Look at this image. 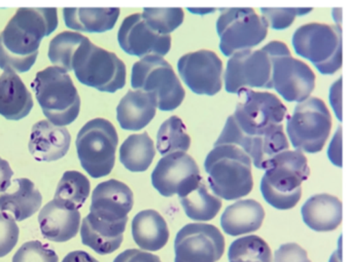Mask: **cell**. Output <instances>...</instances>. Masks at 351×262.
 I'll return each mask as SVG.
<instances>
[{
  "instance_id": "cell-38",
  "label": "cell",
  "mask_w": 351,
  "mask_h": 262,
  "mask_svg": "<svg viewBox=\"0 0 351 262\" xmlns=\"http://www.w3.org/2000/svg\"><path fill=\"white\" fill-rule=\"evenodd\" d=\"M20 229L15 219L7 213H0V258L7 256L17 245Z\"/></svg>"
},
{
  "instance_id": "cell-46",
  "label": "cell",
  "mask_w": 351,
  "mask_h": 262,
  "mask_svg": "<svg viewBox=\"0 0 351 262\" xmlns=\"http://www.w3.org/2000/svg\"><path fill=\"white\" fill-rule=\"evenodd\" d=\"M189 11L191 13L196 14V15H207L209 13H213V12L217 11L215 9H189Z\"/></svg>"
},
{
  "instance_id": "cell-3",
  "label": "cell",
  "mask_w": 351,
  "mask_h": 262,
  "mask_svg": "<svg viewBox=\"0 0 351 262\" xmlns=\"http://www.w3.org/2000/svg\"><path fill=\"white\" fill-rule=\"evenodd\" d=\"M252 163L250 157L236 145L213 147L204 163L213 194L227 200L248 196L254 187Z\"/></svg>"
},
{
  "instance_id": "cell-14",
  "label": "cell",
  "mask_w": 351,
  "mask_h": 262,
  "mask_svg": "<svg viewBox=\"0 0 351 262\" xmlns=\"http://www.w3.org/2000/svg\"><path fill=\"white\" fill-rule=\"evenodd\" d=\"M174 262H217L225 252V239L215 225H184L174 241Z\"/></svg>"
},
{
  "instance_id": "cell-37",
  "label": "cell",
  "mask_w": 351,
  "mask_h": 262,
  "mask_svg": "<svg viewBox=\"0 0 351 262\" xmlns=\"http://www.w3.org/2000/svg\"><path fill=\"white\" fill-rule=\"evenodd\" d=\"M58 255L40 241H27L16 252L13 262H58Z\"/></svg>"
},
{
  "instance_id": "cell-22",
  "label": "cell",
  "mask_w": 351,
  "mask_h": 262,
  "mask_svg": "<svg viewBox=\"0 0 351 262\" xmlns=\"http://www.w3.org/2000/svg\"><path fill=\"white\" fill-rule=\"evenodd\" d=\"M127 222L110 223L88 214L81 226L82 243L100 255L112 253L122 245Z\"/></svg>"
},
{
  "instance_id": "cell-20",
  "label": "cell",
  "mask_w": 351,
  "mask_h": 262,
  "mask_svg": "<svg viewBox=\"0 0 351 262\" xmlns=\"http://www.w3.org/2000/svg\"><path fill=\"white\" fill-rule=\"evenodd\" d=\"M40 231L45 239L64 243L73 239L81 228V213L53 200L38 215Z\"/></svg>"
},
{
  "instance_id": "cell-4",
  "label": "cell",
  "mask_w": 351,
  "mask_h": 262,
  "mask_svg": "<svg viewBox=\"0 0 351 262\" xmlns=\"http://www.w3.org/2000/svg\"><path fill=\"white\" fill-rule=\"evenodd\" d=\"M309 175L303 153L283 151L273 157L265 170L260 185L263 198L277 210H289L301 200L302 183Z\"/></svg>"
},
{
  "instance_id": "cell-28",
  "label": "cell",
  "mask_w": 351,
  "mask_h": 262,
  "mask_svg": "<svg viewBox=\"0 0 351 262\" xmlns=\"http://www.w3.org/2000/svg\"><path fill=\"white\" fill-rule=\"evenodd\" d=\"M120 9H63V19L69 29L87 34H104L114 29Z\"/></svg>"
},
{
  "instance_id": "cell-17",
  "label": "cell",
  "mask_w": 351,
  "mask_h": 262,
  "mask_svg": "<svg viewBox=\"0 0 351 262\" xmlns=\"http://www.w3.org/2000/svg\"><path fill=\"white\" fill-rule=\"evenodd\" d=\"M118 42L126 54L141 59L149 55L164 57L171 49V36L156 34L145 23L141 14H133L123 21Z\"/></svg>"
},
{
  "instance_id": "cell-41",
  "label": "cell",
  "mask_w": 351,
  "mask_h": 262,
  "mask_svg": "<svg viewBox=\"0 0 351 262\" xmlns=\"http://www.w3.org/2000/svg\"><path fill=\"white\" fill-rule=\"evenodd\" d=\"M342 135H341V128L339 127L337 130L336 134L332 137V142H330V147H328V157L330 161H332V165L337 167H342Z\"/></svg>"
},
{
  "instance_id": "cell-31",
  "label": "cell",
  "mask_w": 351,
  "mask_h": 262,
  "mask_svg": "<svg viewBox=\"0 0 351 262\" xmlns=\"http://www.w3.org/2000/svg\"><path fill=\"white\" fill-rule=\"evenodd\" d=\"M90 181L84 174L67 171L63 174L55 192L54 200L64 206L79 210L90 196Z\"/></svg>"
},
{
  "instance_id": "cell-25",
  "label": "cell",
  "mask_w": 351,
  "mask_h": 262,
  "mask_svg": "<svg viewBox=\"0 0 351 262\" xmlns=\"http://www.w3.org/2000/svg\"><path fill=\"white\" fill-rule=\"evenodd\" d=\"M265 210L254 200H237L226 208L221 217V226L231 237L252 233L262 226Z\"/></svg>"
},
{
  "instance_id": "cell-7",
  "label": "cell",
  "mask_w": 351,
  "mask_h": 262,
  "mask_svg": "<svg viewBox=\"0 0 351 262\" xmlns=\"http://www.w3.org/2000/svg\"><path fill=\"white\" fill-rule=\"evenodd\" d=\"M293 50L307 59L324 75H332L342 67V36L340 26L309 23L295 30Z\"/></svg>"
},
{
  "instance_id": "cell-10",
  "label": "cell",
  "mask_w": 351,
  "mask_h": 262,
  "mask_svg": "<svg viewBox=\"0 0 351 262\" xmlns=\"http://www.w3.org/2000/svg\"><path fill=\"white\" fill-rule=\"evenodd\" d=\"M332 129V118L322 100L309 97L298 103L287 118V133L295 150L317 153L322 150Z\"/></svg>"
},
{
  "instance_id": "cell-21",
  "label": "cell",
  "mask_w": 351,
  "mask_h": 262,
  "mask_svg": "<svg viewBox=\"0 0 351 262\" xmlns=\"http://www.w3.org/2000/svg\"><path fill=\"white\" fill-rule=\"evenodd\" d=\"M157 106L154 94L129 91L117 107V120L123 130H143L155 118Z\"/></svg>"
},
{
  "instance_id": "cell-32",
  "label": "cell",
  "mask_w": 351,
  "mask_h": 262,
  "mask_svg": "<svg viewBox=\"0 0 351 262\" xmlns=\"http://www.w3.org/2000/svg\"><path fill=\"white\" fill-rule=\"evenodd\" d=\"M191 138L184 122L178 116H171L160 127L157 135V149L162 155L186 153L190 149Z\"/></svg>"
},
{
  "instance_id": "cell-33",
  "label": "cell",
  "mask_w": 351,
  "mask_h": 262,
  "mask_svg": "<svg viewBox=\"0 0 351 262\" xmlns=\"http://www.w3.org/2000/svg\"><path fill=\"white\" fill-rule=\"evenodd\" d=\"M87 40L88 38L77 32H62L51 40L49 59L55 66L64 69L67 73H71L75 53Z\"/></svg>"
},
{
  "instance_id": "cell-1",
  "label": "cell",
  "mask_w": 351,
  "mask_h": 262,
  "mask_svg": "<svg viewBox=\"0 0 351 262\" xmlns=\"http://www.w3.org/2000/svg\"><path fill=\"white\" fill-rule=\"evenodd\" d=\"M237 95L235 112L228 118L215 146L236 145L256 169L266 170L273 157L289 148L282 125L287 107L274 94L242 89Z\"/></svg>"
},
{
  "instance_id": "cell-29",
  "label": "cell",
  "mask_w": 351,
  "mask_h": 262,
  "mask_svg": "<svg viewBox=\"0 0 351 262\" xmlns=\"http://www.w3.org/2000/svg\"><path fill=\"white\" fill-rule=\"evenodd\" d=\"M155 155V144L147 132L131 135L120 148L121 163L127 170L134 173L147 171Z\"/></svg>"
},
{
  "instance_id": "cell-27",
  "label": "cell",
  "mask_w": 351,
  "mask_h": 262,
  "mask_svg": "<svg viewBox=\"0 0 351 262\" xmlns=\"http://www.w3.org/2000/svg\"><path fill=\"white\" fill-rule=\"evenodd\" d=\"M16 190L0 196V212L13 215L17 221H23L36 214L42 206L43 196L32 180H14Z\"/></svg>"
},
{
  "instance_id": "cell-16",
  "label": "cell",
  "mask_w": 351,
  "mask_h": 262,
  "mask_svg": "<svg viewBox=\"0 0 351 262\" xmlns=\"http://www.w3.org/2000/svg\"><path fill=\"white\" fill-rule=\"evenodd\" d=\"M178 69L186 87L197 95L215 96L221 90L223 63L215 52L201 50L184 55Z\"/></svg>"
},
{
  "instance_id": "cell-24",
  "label": "cell",
  "mask_w": 351,
  "mask_h": 262,
  "mask_svg": "<svg viewBox=\"0 0 351 262\" xmlns=\"http://www.w3.org/2000/svg\"><path fill=\"white\" fill-rule=\"evenodd\" d=\"M34 108L32 95L15 73L0 77V116L9 120L26 118Z\"/></svg>"
},
{
  "instance_id": "cell-9",
  "label": "cell",
  "mask_w": 351,
  "mask_h": 262,
  "mask_svg": "<svg viewBox=\"0 0 351 262\" xmlns=\"http://www.w3.org/2000/svg\"><path fill=\"white\" fill-rule=\"evenodd\" d=\"M131 87L156 96L158 109L172 112L180 107L186 92L171 65L163 57L149 55L132 67Z\"/></svg>"
},
{
  "instance_id": "cell-35",
  "label": "cell",
  "mask_w": 351,
  "mask_h": 262,
  "mask_svg": "<svg viewBox=\"0 0 351 262\" xmlns=\"http://www.w3.org/2000/svg\"><path fill=\"white\" fill-rule=\"evenodd\" d=\"M143 20L149 28L160 36H167L178 29L184 19L182 9H143Z\"/></svg>"
},
{
  "instance_id": "cell-15",
  "label": "cell",
  "mask_w": 351,
  "mask_h": 262,
  "mask_svg": "<svg viewBox=\"0 0 351 262\" xmlns=\"http://www.w3.org/2000/svg\"><path fill=\"white\" fill-rule=\"evenodd\" d=\"M202 180L196 161L186 153L164 155L152 173V184L165 198H182Z\"/></svg>"
},
{
  "instance_id": "cell-13",
  "label": "cell",
  "mask_w": 351,
  "mask_h": 262,
  "mask_svg": "<svg viewBox=\"0 0 351 262\" xmlns=\"http://www.w3.org/2000/svg\"><path fill=\"white\" fill-rule=\"evenodd\" d=\"M272 59L269 44L261 50H247L230 57L226 68L225 88L230 94L242 89H272Z\"/></svg>"
},
{
  "instance_id": "cell-43",
  "label": "cell",
  "mask_w": 351,
  "mask_h": 262,
  "mask_svg": "<svg viewBox=\"0 0 351 262\" xmlns=\"http://www.w3.org/2000/svg\"><path fill=\"white\" fill-rule=\"evenodd\" d=\"M341 83H342V79H339L334 85L330 88V104H332V109L335 110V114H336L337 118L338 120H342L341 118Z\"/></svg>"
},
{
  "instance_id": "cell-12",
  "label": "cell",
  "mask_w": 351,
  "mask_h": 262,
  "mask_svg": "<svg viewBox=\"0 0 351 262\" xmlns=\"http://www.w3.org/2000/svg\"><path fill=\"white\" fill-rule=\"evenodd\" d=\"M272 59V89L285 101H305L315 88V75L306 63L291 56L287 44L269 42Z\"/></svg>"
},
{
  "instance_id": "cell-23",
  "label": "cell",
  "mask_w": 351,
  "mask_h": 262,
  "mask_svg": "<svg viewBox=\"0 0 351 262\" xmlns=\"http://www.w3.org/2000/svg\"><path fill=\"white\" fill-rule=\"evenodd\" d=\"M301 214L304 223L312 231H335L342 222V202L330 194H315L302 206Z\"/></svg>"
},
{
  "instance_id": "cell-8",
  "label": "cell",
  "mask_w": 351,
  "mask_h": 262,
  "mask_svg": "<svg viewBox=\"0 0 351 262\" xmlns=\"http://www.w3.org/2000/svg\"><path fill=\"white\" fill-rule=\"evenodd\" d=\"M118 144V133L112 122L104 118L90 120L80 130L75 141L82 167L95 179L110 175Z\"/></svg>"
},
{
  "instance_id": "cell-45",
  "label": "cell",
  "mask_w": 351,
  "mask_h": 262,
  "mask_svg": "<svg viewBox=\"0 0 351 262\" xmlns=\"http://www.w3.org/2000/svg\"><path fill=\"white\" fill-rule=\"evenodd\" d=\"M340 241L341 239H339L338 250L332 254L328 262H342V250H341Z\"/></svg>"
},
{
  "instance_id": "cell-40",
  "label": "cell",
  "mask_w": 351,
  "mask_h": 262,
  "mask_svg": "<svg viewBox=\"0 0 351 262\" xmlns=\"http://www.w3.org/2000/svg\"><path fill=\"white\" fill-rule=\"evenodd\" d=\"M114 262H162L159 256L147 251L128 249L114 258Z\"/></svg>"
},
{
  "instance_id": "cell-36",
  "label": "cell",
  "mask_w": 351,
  "mask_h": 262,
  "mask_svg": "<svg viewBox=\"0 0 351 262\" xmlns=\"http://www.w3.org/2000/svg\"><path fill=\"white\" fill-rule=\"evenodd\" d=\"M312 9H305V8H277V9H261L262 18L266 22L267 26L271 29L285 30L287 29L295 21V18L306 16L311 13Z\"/></svg>"
},
{
  "instance_id": "cell-26",
  "label": "cell",
  "mask_w": 351,
  "mask_h": 262,
  "mask_svg": "<svg viewBox=\"0 0 351 262\" xmlns=\"http://www.w3.org/2000/svg\"><path fill=\"white\" fill-rule=\"evenodd\" d=\"M132 237L143 251H159L169 239V228L162 215L156 210H143L132 220Z\"/></svg>"
},
{
  "instance_id": "cell-34",
  "label": "cell",
  "mask_w": 351,
  "mask_h": 262,
  "mask_svg": "<svg viewBox=\"0 0 351 262\" xmlns=\"http://www.w3.org/2000/svg\"><path fill=\"white\" fill-rule=\"evenodd\" d=\"M229 262H272L268 244L258 235H250L235 239L228 251Z\"/></svg>"
},
{
  "instance_id": "cell-18",
  "label": "cell",
  "mask_w": 351,
  "mask_h": 262,
  "mask_svg": "<svg viewBox=\"0 0 351 262\" xmlns=\"http://www.w3.org/2000/svg\"><path fill=\"white\" fill-rule=\"evenodd\" d=\"M133 204L134 198L130 187L118 180L110 179L98 184L93 190L89 214L106 222H128Z\"/></svg>"
},
{
  "instance_id": "cell-39",
  "label": "cell",
  "mask_w": 351,
  "mask_h": 262,
  "mask_svg": "<svg viewBox=\"0 0 351 262\" xmlns=\"http://www.w3.org/2000/svg\"><path fill=\"white\" fill-rule=\"evenodd\" d=\"M273 262H311L307 252L295 243L281 245L275 251Z\"/></svg>"
},
{
  "instance_id": "cell-30",
  "label": "cell",
  "mask_w": 351,
  "mask_h": 262,
  "mask_svg": "<svg viewBox=\"0 0 351 262\" xmlns=\"http://www.w3.org/2000/svg\"><path fill=\"white\" fill-rule=\"evenodd\" d=\"M180 200L189 218L203 222L213 220L223 205L221 198L209 192V187L203 178L190 192Z\"/></svg>"
},
{
  "instance_id": "cell-44",
  "label": "cell",
  "mask_w": 351,
  "mask_h": 262,
  "mask_svg": "<svg viewBox=\"0 0 351 262\" xmlns=\"http://www.w3.org/2000/svg\"><path fill=\"white\" fill-rule=\"evenodd\" d=\"M62 262H99L85 251H73L65 256Z\"/></svg>"
},
{
  "instance_id": "cell-5",
  "label": "cell",
  "mask_w": 351,
  "mask_h": 262,
  "mask_svg": "<svg viewBox=\"0 0 351 262\" xmlns=\"http://www.w3.org/2000/svg\"><path fill=\"white\" fill-rule=\"evenodd\" d=\"M36 100L51 124L58 127L73 124L80 114L81 98L71 75L56 66L40 71L32 83Z\"/></svg>"
},
{
  "instance_id": "cell-42",
  "label": "cell",
  "mask_w": 351,
  "mask_h": 262,
  "mask_svg": "<svg viewBox=\"0 0 351 262\" xmlns=\"http://www.w3.org/2000/svg\"><path fill=\"white\" fill-rule=\"evenodd\" d=\"M13 175L14 171L10 163L0 157V194L9 189Z\"/></svg>"
},
{
  "instance_id": "cell-11",
  "label": "cell",
  "mask_w": 351,
  "mask_h": 262,
  "mask_svg": "<svg viewBox=\"0 0 351 262\" xmlns=\"http://www.w3.org/2000/svg\"><path fill=\"white\" fill-rule=\"evenodd\" d=\"M217 21L219 49L226 57L252 50L264 42L268 26L256 11L250 8L221 9Z\"/></svg>"
},
{
  "instance_id": "cell-19",
  "label": "cell",
  "mask_w": 351,
  "mask_h": 262,
  "mask_svg": "<svg viewBox=\"0 0 351 262\" xmlns=\"http://www.w3.org/2000/svg\"><path fill=\"white\" fill-rule=\"evenodd\" d=\"M71 142V133L66 128L40 120L32 127L28 147L36 161H55L67 155Z\"/></svg>"
},
{
  "instance_id": "cell-2",
  "label": "cell",
  "mask_w": 351,
  "mask_h": 262,
  "mask_svg": "<svg viewBox=\"0 0 351 262\" xmlns=\"http://www.w3.org/2000/svg\"><path fill=\"white\" fill-rule=\"evenodd\" d=\"M58 27L56 9L22 8L0 34V68L25 73L36 64L40 42Z\"/></svg>"
},
{
  "instance_id": "cell-6",
  "label": "cell",
  "mask_w": 351,
  "mask_h": 262,
  "mask_svg": "<svg viewBox=\"0 0 351 262\" xmlns=\"http://www.w3.org/2000/svg\"><path fill=\"white\" fill-rule=\"evenodd\" d=\"M73 71L80 83L104 93H116L126 85V66L114 53L90 42L75 53Z\"/></svg>"
}]
</instances>
